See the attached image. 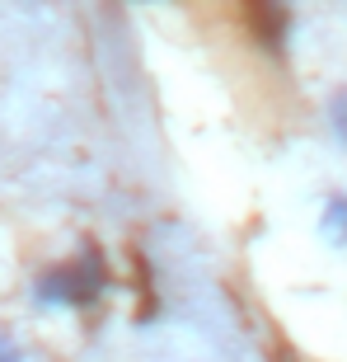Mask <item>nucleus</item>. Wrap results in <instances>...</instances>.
<instances>
[{
    "label": "nucleus",
    "instance_id": "1",
    "mask_svg": "<svg viewBox=\"0 0 347 362\" xmlns=\"http://www.w3.org/2000/svg\"><path fill=\"white\" fill-rule=\"evenodd\" d=\"M99 292H104V264L94 255H75V259L42 273L38 287H33V301L47 310H80Z\"/></svg>",
    "mask_w": 347,
    "mask_h": 362
},
{
    "label": "nucleus",
    "instance_id": "2",
    "mask_svg": "<svg viewBox=\"0 0 347 362\" xmlns=\"http://www.w3.org/2000/svg\"><path fill=\"white\" fill-rule=\"evenodd\" d=\"M319 230L329 235V245H347V198H329L324 202Z\"/></svg>",
    "mask_w": 347,
    "mask_h": 362
},
{
    "label": "nucleus",
    "instance_id": "3",
    "mask_svg": "<svg viewBox=\"0 0 347 362\" xmlns=\"http://www.w3.org/2000/svg\"><path fill=\"white\" fill-rule=\"evenodd\" d=\"M334 127L347 136V94H338V99H334Z\"/></svg>",
    "mask_w": 347,
    "mask_h": 362
},
{
    "label": "nucleus",
    "instance_id": "4",
    "mask_svg": "<svg viewBox=\"0 0 347 362\" xmlns=\"http://www.w3.org/2000/svg\"><path fill=\"white\" fill-rule=\"evenodd\" d=\"M0 362H19V353H14L10 344H5V339H0Z\"/></svg>",
    "mask_w": 347,
    "mask_h": 362
}]
</instances>
